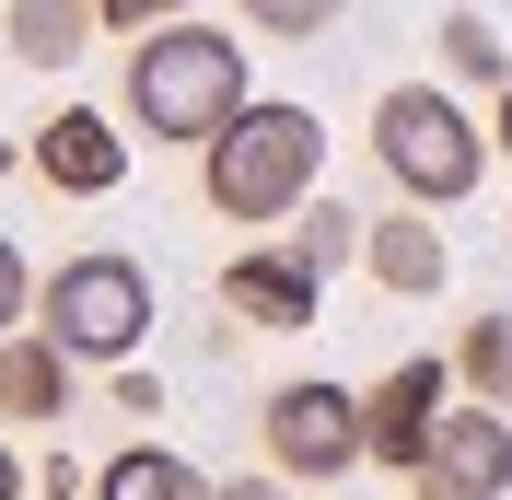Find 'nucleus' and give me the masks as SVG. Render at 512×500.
<instances>
[{
	"label": "nucleus",
	"mask_w": 512,
	"mask_h": 500,
	"mask_svg": "<svg viewBox=\"0 0 512 500\" xmlns=\"http://www.w3.org/2000/svg\"><path fill=\"white\" fill-rule=\"evenodd\" d=\"M35 326L70 349V361H94V373H117L128 349L152 338V280H140V256L94 245V256H59L47 280H35Z\"/></svg>",
	"instance_id": "obj_4"
},
{
	"label": "nucleus",
	"mask_w": 512,
	"mask_h": 500,
	"mask_svg": "<svg viewBox=\"0 0 512 500\" xmlns=\"http://www.w3.org/2000/svg\"><path fill=\"white\" fill-rule=\"evenodd\" d=\"M361 280H373V291H396V303H431V291L454 280V245H443V221L419 210V198L373 210V233H361Z\"/></svg>",
	"instance_id": "obj_11"
},
{
	"label": "nucleus",
	"mask_w": 512,
	"mask_h": 500,
	"mask_svg": "<svg viewBox=\"0 0 512 500\" xmlns=\"http://www.w3.org/2000/svg\"><path fill=\"white\" fill-rule=\"evenodd\" d=\"M94 500H210V477L187 454H163V442H128V454L94 466Z\"/></svg>",
	"instance_id": "obj_14"
},
{
	"label": "nucleus",
	"mask_w": 512,
	"mask_h": 500,
	"mask_svg": "<svg viewBox=\"0 0 512 500\" xmlns=\"http://www.w3.org/2000/svg\"><path fill=\"white\" fill-rule=\"evenodd\" d=\"M245 35L198 24V12H175V24L128 35V70H117V117L152 128L163 152H210L233 117H245Z\"/></svg>",
	"instance_id": "obj_1"
},
{
	"label": "nucleus",
	"mask_w": 512,
	"mask_h": 500,
	"mask_svg": "<svg viewBox=\"0 0 512 500\" xmlns=\"http://www.w3.org/2000/svg\"><path fill=\"white\" fill-rule=\"evenodd\" d=\"M256 442H268V466L291 477V489H326V477L373 466V431H361V396L326 373H291L256 396Z\"/></svg>",
	"instance_id": "obj_5"
},
{
	"label": "nucleus",
	"mask_w": 512,
	"mask_h": 500,
	"mask_svg": "<svg viewBox=\"0 0 512 500\" xmlns=\"http://www.w3.org/2000/svg\"><path fill=\"white\" fill-rule=\"evenodd\" d=\"M489 140H501V163H512V82L489 94Z\"/></svg>",
	"instance_id": "obj_22"
},
{
	"label": "nucleus",
	"mask_w": 512,
	"mask_h": 500,
	"mask_svg": "<svg viewBox=\"0 0 512 500\" xmlns=\"http://www.w3.org/2000/svg\"><path fill=\"white\" fill-rule=\"evenodd\" d=\"M315 175H326V128H315V105H291V94H256L245 117L198 152V198L222 221H291L303 198H315Z\"/></svg>",
	"instance_id": "obj_2"
},
{
	"label": "nucleus",
	"mask_w": 512,
	"mask_h": 500,
	"mask_svg": "<svg viewBox=\"0 0 512 500\" xmlns=\"http://www.w3.org/2000/svg\"><path fill=\"white\" fill-rule=\"evenodd\" d=\"M431 35H443V70H454V82H489V94L512 82V47H501V24H489V12H443Z\"/></svg>",
	"instance_id": "obj_16"
},
{
	"label": "nucleus",
	"mask_w": 512,
	"mask_h": 500,
	"mask_svg": "<svg viewBox=\"0 0 512 500\" xmlns=\"http://www.w3.org/2000/svg\"><path fill=\"white\" fill-rule=\"evenodd\" d=\"M222 314H245V326H315L326 314V268H303V245H233L222 268Z\"/></svg>",
	"instance_id": "obj_10"
},
{
	"label": "nucleus",
	"mask_w": 512,
	"mask_h": 500,
	"mask_svg": "<svg viewBox=\"0 0 512 500\" xmlns=\"http://www.w3.org/2000/svg\"><path fill=\"white\" fill-rule=\"evenodd\" d=\"M82 373L94 361H70L47 326H12L0 338V431H59L70 407H82Z\"/></svg>",
	"instance_id": "obj_9"
},
{
	"label": "nucleus",
	"mask_w": 512,
	"mask_h": 500,
	"mask_svg": "<svg viewBox=\"0 0 512 500\" xmlns=\"http://www.w3.org/2000/svg\"><path fill=\"white\" fill-rule=\"evenodd\" d=\"M408 489L419 500H512V419H501V407H454Z\"/></svg>",
	"instance_id": "obj_8"
},
{
	"label": "nucleus",
	"mask_w": 512,
	"mask_h": 500,
	"mask_svg": "<svg viewBox=\"0 0 512 500\" xmlns=\"http://www.w3.org/2000/svg\"><path fill=\"white\" fill-rule=\"evenodd\" d=\"M454 419V361H396L384 384H361V431H373V466L419 477V454L443 442Z\"/></svg>",
	"instance_id": "obj_6"
},
{
	"label": "nucleus",
	"mask_w": 512,
	"mask_h": 500,
	"mask_svg": "<svg viewBox=\"0 0 512 500\" xmlns=\"http://www.w3.org/2000/svg\"><path fill=\"white\" fill-rule=\"evenodd\" d=\"M210 500H291L280 466H256V477H210Z\"/></svg>",
	"instance_id": "obj_20"
},
{
	"label": "nucleus",
	"mask_w": 512,
	"mask_h": 500,
	"mask_svg": "<svg viewBox=\"0 0 512 500\" xmlns=\"http://www.w3.org/2000/svg\"><path fill=\"white\" fill-rule=\"evenodd\" d=\"M338 12H350V0H245V35H268V47H315V35H338Z\"/></svg>",
	"instance_id": "obj_17"
},
{
	"label": "nucleus",
	"mask_w": 512,
	"mask_h": 500,
	"mask_svg": "<svg viewBox=\"0 0 512 500\" xmlns=\"http://www.w3.org/2000/svg\"><path fill=\"white\" fill-rule=\"evenodd\" d=\"M454 384L478 407H512V303H478L454 326Z\"/></svg>",
	"instance_id": "obj_13"
},
{
	"label": "nucleus",
	"mask_w": 512,
	"mask_h": 500,
	"mask_svg": "<svg viewBox=\"0 0 512 500\" xmlns=\"http://www.w3.org/2000/svg\"><path fill=\"white\" fill-rule=\"evenodd\" d=\"M35 500H94V477L70 466V454H47V466H35Z\"/></svg>",
	"instance_id": "obj_19"
},
{
	"label": "nucleus",
	"mask_w": 512,
	"mask_h": 500,
	"mask_svg": "<svg viewBox=\"0 0 512 500\" xmlns=\"http://www.w3.org/2000/svg\"><path fill=\"white\" fill-rule=\"evenodd\" d=\"M361 233H373V210H350V198H303L291 210V245H303V268H361Z\"/></svg>",
	"instance_id": "obj_15"
},
{
	"label": "nucleus",
	"mask_w": 512,
	"mask_h": 500,
	"mask_svg": "<svg viewBox=\"0 0 512 500\" xmlns=\"http://www.w3.org/2000/svg\"><path fill=\"white\" fill-rule=\"evenodd\" d=\"M12 326H35V280H24V256H12V233H0V338Z\"/></svg>",
	"instance_id": "obj_18"
},
{
	"label": "nucleus",
	"mask_w": 512,
	"mask_h": 500,
	"mask_svg": "<svg viewBox=\"0 0 512 500\" xmlns=\"http://www.w3.org/2000/svg\"><path fill=\"white\" fill-rule=\"evenodd\" d=\"M105 35V0H0V47L24 70H70Z\"/></svg>",
	"instance_id": "obj_12"
},
{
	"label": "nucleus",
	"mask_w": 512,
	"mask_h": 500,
	"mask_svg": "<svg viewBox=\"0 0 512 500\" xmlns=\"http://www.w3.org/2000/svg\"><path fill=\"white\" fill-rule=\"evenodd\" d=\"M489 117H466V105L443 94V82H396V94L373 105V163H384V187L419 198V210H454V198H478L489 175Z\"/></svg>",
	"instance_id": "obj_3"
},
{
	"label": "nucleus",
	"mask_w": 512,
	"mask_h": 500,
	"mask_svg": "<svg viewBox=\"0 0 512 500\" xmlns=\"http://www.w3.org/2000/svg\"><path fill=\"white\" fill-rule=\"evenodd\" d=\"M24 163H35V187H59V198H117L128 187V128L94 117V105H59V117H35Z\"/></svg>",
	"instance_id": "obj_7"
},
{
	"label": "nucleus",
	"mask_w": 512,
	"mask_h": 500,
	"mask_svg": "<svg viewBox=\"0 0 512 500\" xmlns=\"http://www.w3.org/2000/svg\"><path fill=\"white\" fill-rule=\"evenodd\" d=\"M0 500H35V477H24V454L0 442Z\"/></svg>",
	"instance_id": "obj_21"
}]
</instances>
